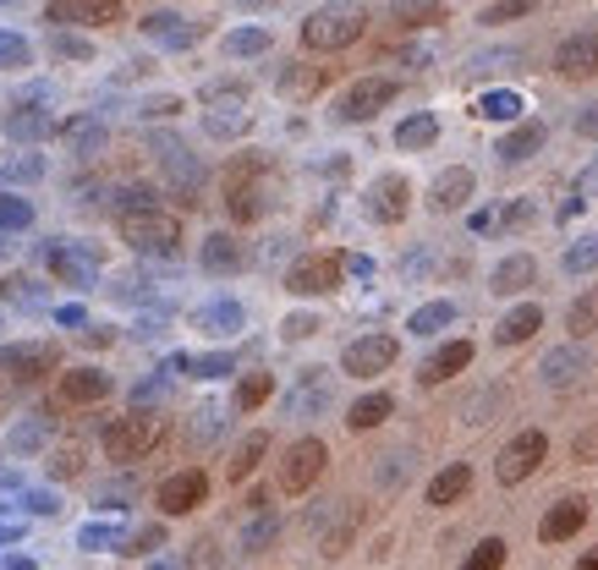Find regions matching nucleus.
<instances>
[{
    "mask_svg": "<svg viewBox=\"0 0 598 570\" xmlns=\"http://www.w3.org/2000/svg\"><path fill=\"white\" fill-rule=\"evenodd\" d=\"M220 193H226L231 225H258V220L275 209V198H280V171L269 165V154H237V160L226 165Z\"/></svg>",
    "mask_w": 598,
    "mask_h": 570,
    "instance_id": "f257e3e1",
    "label": "nucleus"
},
{
    "mask_svg": "<svg viewBox=\"0 0 598 570\" xmlns=\"http://www.w3.org/2000/svg\"><path fill=\"white\" fill-rule=\"evenodd\" d=\"M165 433H171L165 411H154V406H133L127 417H111V422H105V439H100V450H105V461H116V466H133V461L154 455V450L165 444Z\"/></svg>",
    "mask_w": 598,
    "mask_h": 570,
    "instance_id": "f03ea898",
    "label": "nucleus"
},
{
    "mask_svg": "<svg viewBox=\"0 0 598 570\" xmlns=\"http://www.w3.org/2000/svg\"><path fill=\"white\" fill-rule=\"evenodd\" d=\"M122 242L143 258H176L187 231H182V214L160 209V203H143V209H127L122 214Z\"/></svg>",
    "mask_w": 598,
    "mask_h": 570,
    "instance_id": "7ed1b4c3",
    "label": "nucleus"
},
{
    "mask_svg": "<svg viewBox=\"0 0 598 570\" xmlns=\"http://www.w3.org/2000/svg\"><path fill=\"white\" fill-rule=\"evenodd\" d=\"M363 28H368V18H363L357 7H324V12L302 18V50H313V56H341V50H352V45L363 39Z\"/></svg>",
    "mask_w": 598,
    "mask_h": 570,
    "instance_id": "20e7f679",
    "label": "nucleus"
},
{
    "mask_svg": "<svg viewBox=\"0 0 598 570\" xmlns=\"http://www.w3.org/2000/svg\"><path fill=\"white\" fill-rule=\"evenodd\" d=\"M111 389H116V379H111L105 368H61V373H56V389H50V406H45V417L89 411V406L111 400Z\"/></svg>",
    "mask_w": 598,
    "mask_h": 570,
    "instance_id": "39448f33",
    "label": "nucleus"
},
{
    "mask_svg": "<svg viewBox=\"0 0 598 570\" xmlns=\"http://www.w3.org/2000/svg\"><path fill=\"white\" fill-rule=\"evenodd\" d=\"M324 466H330V444L324 439H297L286 455H280V472H275V488L286 493V499H302V493H313V482L324 477Z\"/></svg>",
    "mask_w": 598,
    "mask_h": 570,
    "instance_id": "423d86ee",
    "label": "nucleus"
},
{
    "mask_svg": "<svg viewBox=\"0 0 598 570\" xmlns=\"http://www.w3.org/2000/svg\"><path fill=\"white\" fill-rule=\"evenodd\" d=\"M346 280V253H302L291 269H286V291L313 302V296H335Z\"/></svg>",
    "mask_w": 598,
    "mask_h": 570,
    "instance_id": "0eeeda50",
    "label": "nucleus"
},
{
    "mask_svg": "<svg viewBox=\"0 0 598 570\" xmlns=\"http://www.w3.org/2000/svg\"><path fill=\"white\" fill-rule=\"evenodd\" d=\"M50 373H61V346L56 340H12L0 351V379L7 384H45Z\"/></svg>",
    "mask_w": 598,
    "mask_h": 570,
    "instance_id": "6e6552de",
    "label": "nucleus"
},
{
    "mask_svg": "<svg viewBox=\"0 0 598 570\" xmlns=\"http://www.w3.org/2000/svg\"><path fill=\"white\" fill-rule=\"evenodd\" d=\"M395 94H401V83H395V78H357V83L335 100V121L363 127V121H373L384 105H395Z\"/></svg>",
    "mask_w": 598,
    "mask_h": 570,
    "instance_id": "1a4fd4ad",
    "label": "nucleus"
},
{
    "mask_svg": "<svg viewBox=\"0 0 598 570\" xmlns=\"http://www.w3.org/2000/svg\"><path fill=\"white\" fill-rule=\"evenodd\" d=\"M543 455H549V433H543V428H521V433L494 455V477H499L505 488H516V482H527V477L543 466Z\"/></svg>",
    "mask_w": 598,
    "mask_h": 570,
    "instance_id": "9d476101",
    "label": "nucleus"
},
{
    "mask_svg": "<svg viewBox=\"0 0 598 570\" xmlns=\"http://www.w3.org/2000/svg\"><path fill=\"white\" fill-rule=\"evenodd\" d=\"M363 214H368L373 225H401V220L412 214V182H406L401 171L373 176L368 193H363Z\"/></svg>",
    "mask_w": 598,
    "mask_h": 570,
    "instance_id": "9b49d317",
    "label": "nucleus"
},
{
    "mask_svg": "<svg viewBox=\"0 0 598 570\" xmlns=\"http://www.w3.org/2000/svg\"><path fill=\"white\" fill-rule=\"evenodd\" d=\"M395 357H401V340L384 335V329H373V335H357V340L341 351V373H352V379H379V373L395 368Z\"/></svg>",
    "mask_w": 598,
    "mask_h": 570,
    "instance_id": "f8f14e48",
    "label": "nucleus"
},
{
    "mask_svg": "<svg viewBox=\"0 0 598 570\" xmlns=\"http://www.w3.org/2000/svg\"><path fill=\"white\" fill-rule=\"evenodd\" d=\"M204 499H209V472H204V466H182V472H171V477L154 488L160 515H193Z\"/></svg>",
    "mask_w": 598,
    "mask_h": 570,
    "instance_id": "ddd939ff",
    "label": "nucleus"
},
{
    "mask_svg": "<svg viewBox=\"0 0 598 570\" xmlns=\"http://www.w3.org/2000/svg\"><path fill=\"white\" fill-rule=\"evenodd\" d=\"M554 78L560 83H593L598 78V28L565 34L554 45Z\"/></svg>",
    "mask_w": 598,
    "mask_h": 570,
    "instance_id": "4468645a",
    "label": "nucleus"
},
{
    "mask_svg": "<svg viewBox=\"0 0 598 570\" xmlns=\"http://www.w3.org/2000/svg\"><path fill=\"white\" fill-rule=\"evenodd\" d=\"M122 18V0H50L45 7V23L56 28H116Z\"/></svg>",
    "mask_w": 598,
    "mask_h": 570,
    "instance_id": "2eb2a0df",
    "label": "nucleus"
},
{
    "mask_svg": "<svg viewBox=\"0 0 598 570\" xmlns=\"http://www.w3.org/2000/svg\"><path fill=\"white\" fill-rule=\"evenodd\" d=\"M472 193H478L472 165H445V171L428 182V209H434V214H456V209H467Z\"/></svg>",
    "mask_w": 598,
    "mask_h": 570,
    "instance_id": "dca6fc26",
    "label": "nucleus"
},
{
    "mask_svg": "<svg viewBox=\"0 0 598 570\" xmlns=\"http://www.w3.org/2000/svg\"><path fill=\"white\" fill-rule=\"evenodd\" d=\"M582 526H587V499H582V493H565V499H554V504L543 510L538 543H571Z\"/></svg>",
    "mask_w": 598,
    "mask_h": 570,
    "instance_id": "f3484780",
    "label": "nucleus"
},
{
    "mask_svg": "<svg viewBox=\"0 0 598 570\" xmlns=\"http://www.w3.org/2000/svg\"><path fill=\"white\" fill-rule=\"evenodd\" d=\"M330 89V67H319V61H286L280 67V78H275V94L280 100H319Z\"/></svg>",
    "mask_w": 598,
    "mask_h": 570,
    "instance_id": "a211bd4d",
    "label": "nucleus"
},
{
    "mask_svg": "<svg viewBox=\"0 0 598 570\" xmlns=\"http://www.w3.org/2000/svg\"><path fill=\"white\" fill-rule=\"evenodd\" d=\"M527 286H538V258H532V253H505V258L488 269V291H494V296H521Z\"/></svg>",
    "mask_w": 598,
    "mask_h": 570,
    "instance_id": "6ab92c4d",
    "label": "nucleus"
},
{
    "mask_svg": "<svg viewBox=\"0 0 598 570\" xmlns=\"http://www.w3.org/2000/svg\"><path fill=\"white\" fill-rule=\"evenodd\" d=\"M543 138H549V127L543 121H532V116H521L499 143H494V154H499V165H527L538 149H543Z\"/></svg>",
    "mask_w": 598,
    "mask_h": 570,
    "instance_id": "aec40b11",
    "label": "nucleus"
},
{
    "mask_svg": "<svg viewBox=\"0 0 598 570\" xmlns=\"http://www.w3.org/2000/svg\"><path fill=\"white\" fill-rule=\"evenodd\" d=\"M7 138H18V143H50V138H61V121L45 105H18L7 116Z\"/></svg>",
    "mask_w": 598,
    "mask_h": 570,
    "instance_id": "412c9836",
    "label": "nucleus"
},
{
    "mask_svg": "<svg viewBox=\"0 0 598 570\" xmlns=\"http://www.w3.org/2000/svg\"><path fill=\"white\" fill-rule=\"evenodd\" d=\"M198 264H204L209 275H242V269H248V247H242L231 231H215V236H204Z\"/></svg>",
    "mask_w": 598,
    "mask_h": 570,
    "instance_id": "4be33fe9",
    "label": "nucleus"
},
{
    "mask_svg": "<svg viewBox=\"0 0 598 570\" xmlns=\"http://www.w3.org/2000/svg\"><path fill=\"white\" fill-rule=\"evenodd\" d=\"M45 269H50L56 280H67V286H89L94 269H100V258L78 253L72 242H50V247H45Z\"/></svg>",
    "mask_w": 598,
    "mask_h": 570,
    "instance_id": "5701e85b",
    "label": "nucleus"
},
{
    "mask_svg": "<svg viewBox=\"0 0 598 570\" xmlns=\"http://www.w3.org/2000/svg\"><path fill=\"white\" fill-rule=\"evenodd\" d=\"M461 368H472V340H445L423 368H417V384L423 389H434V384H445V379H456Z\"/></svg>",
    "mask_w": 598,
    "mask_h": 570,
    "instance_id": "b1692460",
    "label": "nucleus"
},
{
    "mask_svg": "<svg viewBox=\"0 0 598 570\" xmlns=\"http://www.w3.org/2000/svg\"><path fill=\"white\" fill-rule=\"evenodd\" d=\"M242 324H248L242 302H204L193 313V329H204L209 340H231V335H242Z\"/></svg>",
    "mask_w": 598,
    "mask_h": 570,
    "instance_id": "393cba45",
    "label": "nucleus"
},
{
    "mask_svg": "<svg viewBox=\"0 0 598 570\" xmlns=\"http://www.w3.org/2000/svg\"><path fill=\"white\" fill-rule=\"evenodd\" d=\"M543 329V307L538 302H516L499 324H494V346H527Z\"/></svg>",
    "mask_w": 598,
    "mask_h": 570,
    "instance_id": "a878e982",
    "label": "nucleus"
},
{
    "mask_svg": "<svg viewBox=\"0 0 598 570\" xmlns=\"http://www.w3.org/2000/svg\"><path fill=\"white\" fill-rule=\"evenodd\" d=\"M467 488H472V466H467V461H450L445 472H434V477H428V488H423V499H428L434 510H445V504H456V499H467Z\"/></svg>",
    "mask_w": 598,
    "mask_h": 570,
    "instance_id": "bb28decb",
    "label": "nucleus"
},
{
    "mask_svg": "<svg viewBox=\"0 0 598 570\" xmlns=\"http://www.w3.org/2000/svg\"><path fill=\"white\" fill-rule=\"evenodd\" d=\"M390 411H395V395H390V389H368V395H357V400L346 406V428H352V433H373Z\"/></svg>",
    "mask_w": 598,
    "mask_h": 570,
    "instance_id": "cd10ccee",
    "label": "nucleus"
},
{
    "mask_svg": "<svg viewBox=\"0 0 598 570\" xmlns=\"http://www.w3.org/2000/svg\"><path fill=\"white\" fill-rule=\"evenodd\" d=\"M269 455V433L264 428H253V433H242L237 439V450H231V461H226V482H248L253 472H258V461Z\"/></svg>",
    "mask_w": 598,
    "mask_h": 570,
    "instance_id": "c85d7f7f",
    "label": "nucleus"
},
{
    "mask_svg": "<svg viewBox=\"0 0 598 570\" xmlns=\"http://www.w3.org/2000/svg\"><path fill=\"white\" fill-rule=\"evenodd\" d=\"M83 472H89V444H83V439H61V444L45 450V477L72 482V477H83Z\"/></svg>",
    "mask_w": 598,
    "mask_h": 570,
    "instance_id": "c756f323",
    "label": "nucleus"
},
{
    "mask_svg": "<svg viewBox=\"0 0 598 570\" xmlns=\"http://www.w3.org/2000/svg\"><path fill=\"white\" fill-rule=\"evenodd\" d=\"M390 18H395V28H439V23H450V7L445 0H390Z\"/></svg>",
    "mask_w": 598,
    "mask_h": 570,
    "instance_id": "7c9ffc66",
    "label": "nucleus"
},
{
    "mask_svg": "<svg viewBox=\"0 0 598 570\" xmlns=\"http://www.w3.org/2000/svg\"><path fill=\"white\" fill-rule=\"evenodd\" d=\"M439 143V116L434 110H412L401 127H395V149L401 154H423V149H434Z\"/></svg>",
    "mask_w": 598,
    "mask_h": 570,
    "instance_id": "2f4dec72",
    "label": "nucleus"
},
{
    "mask_svg": "<svg viewBox=\"0 0 598 570\" xmlns=\"http://www.w3.org/2000/svg\"><path fill=\"white\" fill-rule=\"evenodd\" d=\"M61 143H67V154L94 160V154L105 149V127H100L94 116H67V121H61Z\"/></svg>",
    "mask_w": 598,
    "mask_h": 570,
    "instance_id": "473e14b6",
    "label": "nucleus"
},
{
    "mask_svg": "<svg viewBox=\"0 0 598 570\" xmlns=\"http://www.w3.org/2000/svg\"><path fill=\"white\" fill-rule=\"evenodd\" d=\"M538 373H543V384H549V389H571V384L587 373V357H582L576 346H560V351H549V357H543V368H538Z\"/></svg>",
    "mask_w": 598,
    "mask_h": 570,
    "instance_id": "72a5a7b5",
    "label": "nucleus"
},
{
    "mask_svg": "<svg viewBox=\"0 0 598 570\" xmlns=\"http://www.w3.org/2000/svg\"><path fill=\"white\" fill-rule=\"evenodd\" d=\"M532 220H538V203H532V198H510L499 214H478L472 225H478V231H499V236H510V231H527Z\"/></svg>",
    "mask_w": 598,
    "mask_h": 570,
    "instance_id": "f704fd0d",
    "label": "nucleus"
},
{
    "mask_svg": "<svg viewBox=\"0 0 598 570\" xmlns=\"http://www.w3.org/2000/svg\"><path fill=\"white\" fill-rule=\"evenodd\" d=\"M45 302H50V291H39V280H28V275H0V307L39 313Z\"/></svg>",
    "mask_w": 598,
    "mask_h": 570,
    "instance_id": "c9c22d12",
    "label": "nucleus"
},
{
    "mask_svg": "<svg viewBox=\"0 0 598 570\" xmlns=\"http://www.w3.org/2000/svg\"><path fill=\"white\" fill-rule=\"evenodd\" d=\"M456 318H461V307H456L450 296H439V302H423V307H412V318H406V329L428 340V335H439V329H450Z\"/></svg>",
    "mask_w": 598,
    "mask_h": 570,
    "instance_id": "e433bc0d",
    "label": "nucleus"
},
{
    "mask_svg": "<svg viewBox=\"0 0 598 570\" xmlns=\"http://www.w3.org/2000/svg\"><path fill=\"white\" fill-rule=\"evenodd\" d=\"M7 450H12V455H45V450H50V417H23V422L7 433Z\"/></svg>",
    "mask_w": 598,
    "mask_h": 570,
    "instance_id": "4c0bfd02",
    "label": "nucleus"
},
{
    "mask_svg": "<svg viewBox=\"0 0 598 570\" xmlns=\"http://www.w3.org/2000/svg\"><path fill=\"white\" fill-rule=\"evenodd\" d=\"M269 28H231L226 39H220V50L231 56V61H253V56H269Z\"/></svg>",
    "mask_w": 598,
    "mask_h": 570,
    "instance_id": "58836bf2",
    "label": "nucleus"
},
{
    "mask_svg": "<svg viewBox=\"0 0 598 570\" xmlns=\"http://www.w3.org/2000/svg\"><path fill=\"white\" fill-rule=\"evenodd\" d=\"M565 329H571V340H582V335L598 329V286H587V291L565 307Z\"/></svg>",
    "mask_w": 598,
    "mask_h": 570,
    "instance_id": "ea45409f",
    "label": "nucleus"
},
{
    "mask_svg": "<svg viewBox=\"0 0 598 570\" xmlns=\"http://www.w3.org/2000/svg\"><path fill=\"white\" fill-rule=\"evenodd\" d=\"M143 34H154V39H160V45H171V50L198 45V28H193V23H182V18H149V23H143Z\"/></svg>",
    "mask_w": 598,
    "mask_h": 570,
    "instance_id": "a19ab883",
    "label": "nucleus"
},
{
    "mask_svg": "<svg viewBox=\"0 0 598 570\" xmlns=\"http://www.w3.org/2000/svg\"><path fill=\"white\" fill-rule=\"evenodd\" d=\"M543 7V0H488V7L478 12V23L483 28H505V23H516V18H532Z\"/></svg>",
    "mask_w": 598,
    "mask_h": 570,
    "instance_id": "79ce46f5",
    "label": "nucleus"
},
{
    "mask_svg": "<svg viewBox=\"0 0 598 570\" xmlns=\"http://www.w3.org/2000/svg\"><path fill=\"white\" fill-rule=\"evenodd\" d=\"M357 521H363L357 510H341V521L319 537V554H324V559H341V554L352 548V537H357Z\"/></svg>",
    "mask_w": 598,
    "mask_h": 570,
    "instance_id": "37998d69",
    "label": "nucleus"
},
{
    "mask_svg": "<svg viewBox=\"0 0 598 570\" xmlns=\"http://www.w3.org/2000/svg\"><path fill=\"white\" fill-rule=\"evenodd\" d=\"M472 116H483V121H521V100L510 89H499V94H483Z\"/></svg>",
    "mask_w": 598,
    "mask_h": 570,
    "instance_id": "c03bdc74",
    "label": "nucleus"
},
{
    "mask_svg": "<svg viewBox=\"0 0 598 570\" xmlns=\"http://www.w3.org/2000/svg\"><path fill=\"white\" fill-rule=\"evenodd\" d=\"M204 127H209V138H242V132H248V110H242V105H231V110L215 105V110L204 116Z\"/></svg>",
    "mask_w": 598,
    "mask_h": 570,
    "instance_id": "a18cd8bd",
    "label": "nucleus"
},
{
    "mask_svg": "<svg viewBox=\"0 0 598 570\" xmlns=\"http://www.w3.org/2000/svg\"><path fill=\"white\" fill-rule=\"evenodd\" d=\"M269 395H275V373H248L237 384V411H258Z\"/></svg>",
    "mask_w": 598,
    "mask_h": 570,
    "instance_id": "49530a36",
    "label": "nucleus"
},
{
    "mask_svg": "<svg viewBox=\"0 0 598 570\" xmlns=\"http://www.w3.org/2000/svg\"><path fill=\"white\" fill-rule=\"evenodd\" d=\"M160 548H165V526H160V521L122 537V554H127V559H149V554H160Z\"/></svg>",
    "mask_w": 598,
    "mask_h": 570,
    "instance_id": "de8ad7c7",
    "label": "nucleus"
},
{
    "mask_svg": "<svg viewBox=\"0 0 598 570\" xmlns=\"http://www.w3.org/2000/svg\"><path fill=\"white\" fill-rule=\"evenodd\" d=\"M226 565V548H220V537H193L187 543V559H182V570H220Z\"/></svg>",
    "mask_w": 598,
    "mask_h": 570,
    "instance_id": "09e8293b",
    "label": "nucleus"
},
{
    "mask_svg": "<svg viewBox=\"0 0 598 570\" xmlns=\"http://www.w3.org/2000/svg\"><path fill=\"white\" fill-rule=\"evenodd\" d=\"M505 554H510V543H505V537H483V543L467 554V565H461V570H505Z\"/></svg>",
    "mask_w": 598,
    "mask_h": 570,
    "instance_id": "8fccbe9b",
    "label": "nucleus"
},
{
    "mask_svg": "<svg viewBox=\"0 0 598 570\" xmlns=\"http://www.w3.org/2000/svg\"><path fill=\"white\" fill-rule=\"evenodd\" d=\"M28 61H34L28 39H23V34H7V28H0V72H28Z\"/></svg>",
    "mask_w": 598,
    "mask_h": 570,
    "instance_id": "3c124183",
    "label": "nucleus"
},
{
    "mask_svg": "<svg viewBox=\"0 0 598 570\" xmlns=\"http://www.w3.org/2000/svg\"><path fill=\"white\" fill-rule=\"evenodd\" d=\"M34 225V203L18 193H0V231H28Z\"/></svg>",
    "mask_w": 598,
    "mask_h": 570,
    "instance_id": "603ef678",
    "label": "nucleus"
},
{
    "mask_svg": "<svg viewBox=\"0 0 598 570\" xmlns=\"http://www.w3.org/2000/svg\"><path fill=\"white\" fill-rule=\"evenodd\" d=\"M560 264H565V275H587V269H598V236H582V242H571Z\"/></svg>",
    "mask_w": 598,
    "mask_h": 570,
    "instance_id": "864d4df0",
    "label": "nucleus"
},
{
    "mask_svg": "<svg viewBox=\"0 0 598 570\" xmlns=\"http://www.w3.org/2000/svg\"><path fill=\"white\" fill-rule=\"evenodd\" d=\"M50 50H56V56H72V61H94V39H78V34H67V28L50 34Z\"/></svg>",
    "mask_w": 598,
    "mask_h": 570,
    "instance_id": "5fc2aeb1",
    "label": "nucleus"
},
{
    "mask_svg": "<svg viewBox=\"0 0 598 570\" xmlns=\"http://www.w3.org/2000/svg\"><path fill=\"white\" fill-rule=\"evenodd\" d=\"M127 532L122 526H111V521H89L83 532H78V548H105V543H122Z\"/></svg>",
    "mask_w": 598,
    "mask_h": 570,
    "instance_id": "6e6d98bb",
    "label": "nucleus"
},
{
    "mask_svg": "<svg viewBox=\"0 0 598 570\" xmlns=\"http://www.w3.org/2000/svg\"><path fill=\"white\" fill-rule=\"evenodd\" d=\"M571 461H576V466H593V461H598V417L571 439Z\"/></svg>",
    "mask_w": 598,
    "mask_h": 570,
    "instance_id": "4d7b16f0",
    "label": "nucleus"
},
{
    "mask_svg": "<svg viewBox=\"0 0 598 570\" xmlns=\"http://www.w3.org/2000/svg\"><path fill=\"white\" fill-rule=\"evenodd\" d=\"M45 176V160H12V165H0V182H39Z\"/></svg>",
    "mask_w": 598,
    "mask_h": 570,
    "instance_id": "13d9d810",
    "label": "nucleus"
},
{
    "mask_svg": "<svg viewBox=\"0 0 598 570\" xmlns=\"http://www.w3.org/2000/svg\"><path fill=\"white\" fill-rule=\"evenodd\" d=\"M176 110H182V100H176V94H154V100H143V105H138V116H143V121H165V116H176Z\"/></svg>",
    "mask_w": 598,
    "mask_h": 570,
    "instance_id": "bf43d9fd",
    "label": "nucleus"
},
{
    "mask_svg": "<svg viewBox=\"0 0 598 570\" xmlns=\"http://www.w3.org/2000/svg\"><path fill=\"white\" fill-rule=\"evenodd\" d=\"M269 537H275V515H264V510H258V521H253V526H248V537H242V554H258Z\"/></svg>",
    "mask_w": 598,
    "mask_h": 570,
    "instance_id": "052dcab7",
    "label": "nucleus"
},
{
    "mask_svg": "<svg viewBox=\"0 0 598 570\" xmlns=\"http://www.w3.org/2000/svg\"><path fill=\"white\" fill-rule=\"evenodd\" d=\"M308 335H319V318H313V313H291V318L280 324V340H308Z\"/></svg>",
    "mask_w": 598,
    "mask_h": 570,
    "instance_id": "680f3d73",
    "label": "nucleus"
},
{
    "mask_svg": "<svg viewBox=\"0 0 598 570\" xmlns=\"http://www.w3.org/2000/svg\"><path fill=\"white\" fill-rule=\"evenodd\" d=\"M571 132H576V138H587V143H598V100H593V105H582V110L571 116Z\"/></svg>",
    "mask_w": 598,
    "mask_h": 570,
    "instance_id": "e2e57ef3",
    "label": "nucleus"
},
{
    "mask_svg": "<svg viewBox=\"0 0 598 570\" xmlns=\"http://www.w3.org/2000/svg\"><path fill=\"white\" fill-rule=\"evenodd\" d=\"M23 504H28V515H61V499H56V493H45V488L23 493Z\"/></svg>",
    "mask_w": 598,
    "mask_h": 570,
    "instance_id": "0e129e2a",
    "label": "nucleus"
},
{
    "mask_svg": "<svg viewBox=\"0 0 598 570\" xmlns=\"http://www.w3.org/2000/svg\"><path fill=\"white\" fill-rule=\"evenodd\" d=\"M78 340H83V346H111V340H116V335H111V329H100V324H94V329H78Z\"/></svg>",
    "mask_w": 598,
    "mask_h": 570,
    "instance_id": "69168bd1",
    "label": "nucleus"
},
{
    "mask_svg": "<svg viewBox=\"0 0 598 570\" xmlns=\"http://www.w3.org/2000/svg\"><path fill=\"white\" fill-rule=\"evenodd\" d=\"M571 570H598V548H587V554H582V559H576Z\"/></svg>",
    "mask_w": 598,
    "mask_h": 570,
    "instance_id": "338daca9",
    "label": "nucleus"
}]
</instances>
